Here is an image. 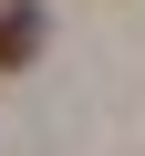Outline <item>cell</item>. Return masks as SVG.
I'll list each match as a JSON object with an SVG mask.
<instances>
[{"instance_id":"obj_1","label":"cell","mask_w":145,"mask_h":156,"mask_svg":"<svg viewBox=\"0 0 145 156\" xmlns=\"http://www.w3.org/2000/svg\"><path fill=\"white\" fill-rule=\"evenodd\" d=\"M42 52V0H0V73H21Z\"/></svg>"}]
</instances>
